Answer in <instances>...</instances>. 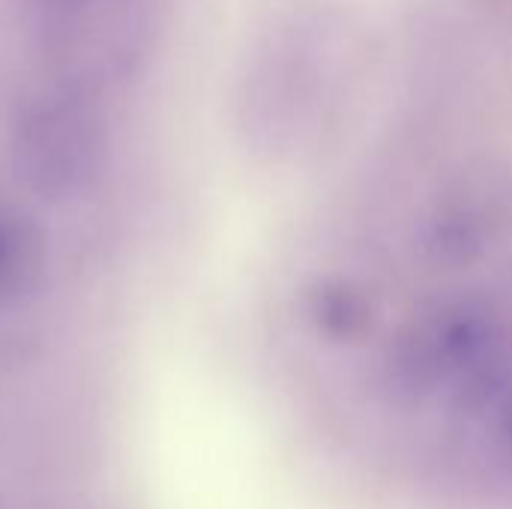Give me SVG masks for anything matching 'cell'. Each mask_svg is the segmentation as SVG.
Returning <instances> with one entry per match:
<instances>
[{
  "label": "cell",
  "instance_id": "cell-1",
  "mask_svg": "<svg viewBox=\"0 0 512 509\" xmlns=\"http://www.w3.org/2000/svg\"><path fill=\"white\" fill-rule=\"evenodd\" d=\"M12 153L21 174L42 192L75 189L90 177L99 162V117L78 93H39L24 102L15 117Z\"/></svg>",
  "mask_w": 512,
  "mask_h": 509
},
{
  "label": "cell",
  "instance_id": "cell-2",
  "mask_svg": "<svg viewBox=\"0 0 512 509\" xmlns=\"http://www.w3.org/2000/svg\"><path fill=\"white\" fill-rule=\"evenodd\" d=\"M18 249H21L18 246V228L6 213H0V288H6V282L15 273Z\"/></svg>",
  "mask_w": 512,
  "mask_h": 509
},
{
  "label": "cell",
  "instance_id": "cell-3",
  "mask_svg": "<svg viewBox=\"0 0 512 509\" xmlns=\"http://www.w3.org/2000/svg\"><path fill=\"white\" fill-rule=\"evenodd\" d=\"M36 6L48 9V12H72V9H81V6H90L96 0H33Z\"/></svg>",
  "mask_w": 512,
  "mask_h": 509
}]
</instances>
